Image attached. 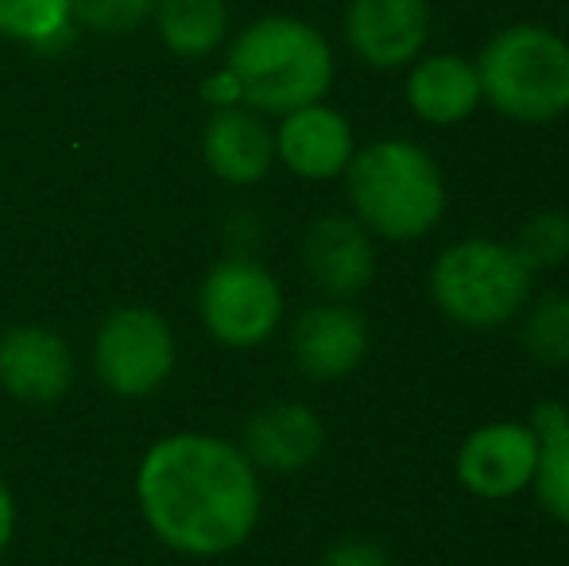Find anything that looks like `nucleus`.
Wrapping results in <instances>:
<instances>
[{"label":"nucleus","instance_id":"1","mask_svg":"<svg viewBox=\"0 0 569 566\" xmlns=\"http://www.w3.org/2000/svg\"><path fill=\"white\" fill-rule=\"evenodd\" d=\"M136 497L151 536L194 559L237 552L260 520V477L248 454L198 430L148 446L136 469Z\"/></svg>","mask_w":569,"mask_h":566},{"label":"nucleus","instance_id":"2","mask_svg":"<svg viewBox=\"0 0 569 566\" xmlns=\"http://www.w3.org/2000/svg\"><path fill=\"white\" fill-rule=\"evenodd\" d=\"M226 70L240 101L256 113H291L326 98L333 82V51L318 28L295 16H263L229 47Z\"/></svg>","mask_w":569,"mask_h":566},{"label":"nucleus","instance_id":"3","mask_svg":"<svg viewBox=\"0 0 569 566\" xmlns=\"http://www.w3.org/2000/svg\"><path fill=\"white\" fill-rule=\"evenodd\" d=\"M349 202L357 221L388 241L430 234L446 210L438 163L411 140H376L349 159Z\"/></svg>","mask_w":569,"mask_h":566},{"label":"nucleus","instance_id":"4","mask_svg":"<svg viewBox=\"0 0 569 566\" xmlns=\"http://www.w3.org/2000/svg\"><path fill=\"white\" fill-rule=\"evenodd\" d=\"M480 93L503 117L542 125L569 113V43L539 23L503 28L477 59Z\"/></svg>","mask_w":569,"mask_h":566},{"label":"nucleus","instance_id":"5","mask_svg":"<svg viewBox=\"0 0 569 566\" xmlns=\"http://www.w3.org/2000/svg\"><path fill=\"white\" fill-rule=\"evenodd\" d=\"M531 268L516 245L461 241L446 249L435 265V299L446 318L472 330H488L516 315L531 295Z\"/></svg>","mask_w":569,"mask_h":566},{"label":"nucleus","instance_id":"6","mask_svg":"<svg viewBox=\"0 0 569 566\" xmlns=\"http://www.w3.org/2000/svg\"><path fill=\"white\" fill-rule=\"evenodd\" d=\"M174 334L167 318L151 307H120L98 326L93 369L113 396L143 400L159 393L174 373Z\"/></svg>","mask_w":569,"mask_h":566},{"label":"nucleus","instance_id":"7","mask_svg":"<svg viewBox=\"0 0 569 566\" xmlns=\"http://www.w3.org/2000/svg\"><path fill=\"white\" fill-rule=\"evenodd\" d=\"M206 330L232 349H252L283 322V291L276 276L248 257H229L210 268L198 291Z\"/></svg>","mask_w":569,"mask_h":566},{"label":"nucleus","instance_id":"8","mask_svg":"<svg viewBox=\"0 0 569 566\" xmlns=\"http://www.w3.org/2000/svg\"><path fill=\"white\" fill-rule=\"evenodd\" d=\"M535 466H539V438L531 427L519 424H492L472 430L457 454L461 485L488 500L527 489L535 481Z\"/></svg>","mask_w":569,"mask_h":566},{"label":"nucleus","instance_id":"9","mask_svg":"<svg viewBox=\"0 0 569 566\" xmlns=\"http://www.w3.org/2000/svg\"><path fill=\"white\" fill-rule=\"evenodd\" d=\"M427 36V0H352L345 12V39L376 70H396L419 59Z\"/></svg>","mask_w":569,"mask_h":566},{"label":"nucleus","instance_id":"10","mask_svg":"<svg viewBox=\"0 0 569 566\" xmlns=\"http://www.w3.org/2000/svg\"><path fill=\"white\" fill-rule=\"evenodd\" d=\"M74 385V354L47 326H12L0 334V388L23 404H54Z\"/></svg>","mask_w":569,"mask_h":566},{"label":"nucleus","instance_id":"11","mask_svg":"<svg viewBox=\"0 0 569 566\" xmlns=\"http://www.w3.org/2000/svg\"><path fill=\"white\" fill-rule=\"evenodd\" d=\"M291 354L302 377L310 380H341L365 361L368 326L345 302L310 307L291 330Z\"/></svg>","mask_w":569,"mask_h":566},{"label":"nucleus","instance_id":"12","mask_svg":"<svg viewBox=\"0 0 569 566\" xmlns=\"http://www.w3.org/2000/svg\"><path fill=\"white\" fill-rule=\"evenodd\" d=\"M302 257H307L310 280L333 299L360 295L376 272L372 237L357 218H345V214H326L307 229Z\"/></svg>","mask_w":569,"mask_h":566},{"label":"nucleus","instance_id":"13","mask_svg":"<svg viewBox=\"0 0 569 566\" xmlns=\"http://www.w3.org/2000/svg\"><path fill=\"white\" fill-rule=\"evenodd\" d=\"M202 156L210 171L232 187H252L276 163V132L263 125L256 109L244 106H221L206 121L202 132Z\"/></svg>","mask_w":569,"mask_h":566},{"label":"nucleus","instance_id":"14","mask_svg":"<svg viewBox=\"0 0 569 566\" xmlns=\"http://www.w3.org/2000/svg\"><path fill=\"white\" fill-rule=\"evenodd\" d=\"M276 156L299 179H333L352 159V129L338 109L322 101L291 109L276 132Z\"/></svg>","mask_w":569,"mask_h":566},{"label":"nucleus","instance_id":"15","mask_svg":"<svg viewBox=\"0 0 569 566\" xmlns=\"http://www.w3.org/2000/svg\"><path fill=\"white\" fill-rule=\"evenodd\" d=\"M322 443L326 430L307 404L276 400L248 419L240 450L248 454L252 466L271 469V474H299L322 454Z\"/></svg>","mask_w":569,"mask_h":566},{"label":"nucleus","instance_id":"16","mask_svg":"<svg viewBox=\"0 0 569 566\" xmlns=\"http://www.w3.org/2000/svg\"><path fill=\"white\" fill-rule=\"evenodd\" d=\"M480 75L477 62L457 54H435L422 59L407 78V101L430 125H457L480 106Z\"/></svg>","mask_w":569,"mask_h":566},{"label":"nucleus","instance_id":"17","mask_svg":"<svg viewBox=\"0 0 569 566\" xmlns=\"http://www.w3.org/2000/svg\"><path fill=\"white\" fill-rule=\"evenodd\" d=\"M151 16L163 47L179 59H206L226 43V0H159Z\"/></svg>","mask_w":569,"mask_h":566},{"label":"nucleus","instance_id":"18","mask_svg":"<svg viewBox=\"0 0 569 566\" xmlns=\"http://www.w3.org/2000/svg\"><path fill=\"white\" fill-rule=\"evenodd\" d=\"M74 23V0H0V36L16 43H59Z\"/></svg>","mask_w":569,"mask_h":566},{"label":"nucleus","instance_id":"19","mask_svg":"<svg viewBox=\"0 0 569 566\" xmlns=\"http://www.w3.org/2000/svg\"><path fill=\"white\" fill-rule=\"evenodd\" d=\"M523 341L539 365H550V369L569 365V295H547L535 302L523 326Z\"/></svg>","mask_w":569,"mask_h":566},{"label":"nucleus","instance_id":"20","mask_svg":"<svg viewBox=\"0 0 569 566\" xmlns=\"http://www.w3.org/2000/svg\"><path fill=\"white\" fill-rule=\"evenodd\" d=\"M516 252L523 257V265L531 268H558L569 260V218L558 210L535 214L523 229H519Z\"/></svg>","mask_w":569,"mask_h":566},{"label":"nucleus","instance_id":"21","mask_svg":"<svg viewBox=\"0 0 569 566\" xmlns=\"http://www.w3.org/2000/svg\"><path fill=\"white\" fill-rule=\"evenodd\" d=\"M535 489L539 500L569 524V430L539 443V466H535Z\"/></svg>","mask_w":569,"mask_h":566},{"label":"nucleus","instance_id":"22","mask_svg":"<svg viewBox=\"0 0 569 566\" xmlns=\"http://www.w3.org/2000/svg\"><path fill=\"white\" fill-rule=\"evenodd\" d=\"M159 0H74V20L101 36H124L140 28Z\"/></svg>","mask_w":569,"mask_h":566},{"label":"nucleus","instance_id":"23","mask_svg":"<svg viewBox=\"0 0 569 566\" xmlns=\"http://www.w3.org/2000/svg\"><path fill=\"white\" fill-rule=\"evenodd\" d=\"M322 566H391V559L368 539H341L326 552Z\"/></svg>","mask_w":569,"mask_h":566},{"label":"nucleus","instance_id":"24","mask_svg":"<svg viewBox=\"0 0 569 566\" xmlns=\"http://www.w3.org/2000/svg\"><path fill=\"white\" fill-rule=\"evenodd\" d=\"M206 98L213 101V106H240V90H237V82H232V75L229 70H221L218 78H210L206 82Z\"/></svg>","mask_w":569,"mask_h":566},{"label":"nucleus","instance_id":"25","mask_svg":"<svg viewBox=\"0 0 569 566\" xmlns=\"http://www.w3.org/2000/svg\"><path fill=\"white\" fill-rule=\"evenodd\" d=\"M12 532H16V500L8 493V485L0 481V552L12 544Z\"/></svg>","mask_w":569,"mask_h":566}]
</instances>
